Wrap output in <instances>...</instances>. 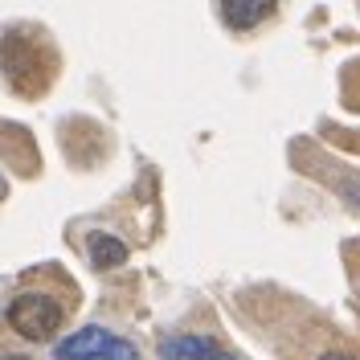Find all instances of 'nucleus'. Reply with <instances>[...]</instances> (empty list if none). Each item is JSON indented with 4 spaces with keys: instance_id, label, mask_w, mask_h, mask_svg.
I'll list each match as a JSON object with an SVG mask.
<instances>
[{
    "instance_id": "f257e3e1",
    "label": "nucleus",
    "mask_w": 360,
    "mask_h": 360,
    "mask_svg": "<svg viewBox=\"0 0 360 360\" xmlns=\"http://www.w3.org/2000/svg\"><path fill=\"white\" fill-rule=\"evenodd\" d=\"M4 315H8V328H13L17 336L33 340V344L53 340L62 332V323H66L62 303L45 291H21L17 299H8V311Z\"/></svg>"
},
{
    "instance_id": "f03ea898",
    "label": "nucleus",
    "mask_w": 360,
    "mask_h": 360,
    "mask_svg": "<svg viewBox=\"0 0 360 360\" xmlns=\"http://www.w3.org/2000/svg\"><path fill=\"white\" fill-rule=\"evenodd\" d=\"M115 340V332H107L103 323H86V328H78V332H70L53 344V356L58 360H94L107 352V344Z\"/></svg>"
},
{
    "instance_id": "7ed1b4c3",
    "label": "nucleus",
    "mask_w": 360,
    "mask_h": 360,
    "mask_svg": "<svg viewBox=\"0 0 360 360\" xmlns=\"http://www.w3.org/2000/svg\"><path fill=\"white\" fill-rule=\"evenodd\" d=\"M221 352L225 348H217L213 336H197V332L160 340V360H221Z\"/></svg>"
},
{
    "instance_id": "20e7f679",
    "label": "nucleus",
    "mask_w": 360,
    "mask_h": 360,
    "mask_svg": "<svg viewBox=\"0 0 360 360\" xmlns=\"http://www.w3.org/2000/svg\"><path fill=\"white\" fill-rule=\"evenodd\" d=\"M278 8V0H221V17L233 33H250Z\"/></svg>"
},
{
    "instance_id": "39448f33",
    "label": "nucleus",
    "mask_w": 360,
    "mask_h": 360,
    "mask_svg": "<svg viewBox=\"0 0 360 360\" xmlns=\"http://www.w3.org/2000/svg\"><path fill=\"white\" fill-rule=\"evenodd\" d=\"M86 258H90L94 270H115V266H123V262L131 258V250H127L123 238L94 229V233H86Z\"/></svg>"
},
{
    "instance_id": "423d86ee",
    "label": "nucleus",
    "mask_w": 360,
    "mask_h": 360,
    "mask_svg": "<svg viewBox=\"0 0 360 360\" xmlns=\"http://www.w3.org/2000/svg\"><path fill=\"white\" fill-rule=\"evenodd\" d=\"M336 193L344 197V205H348V209H356V213H360V172L340 176V180H336Z\"/></svg>"
},
{
    "instance_id": "0eeeda50",
    "label": "nucleus",
    "mask_w": 360,
    "mask_h": 360,
    "mask_svg": "<svg viewBox=\"0 0 360 360\" xmlns=\"http://www.w3.org/2000/svg\"><path fill=\"white\" fill-rule=\"evenodd\" d=\"M94 360H139V348H135L131 340L115 336L111 344H107V352H103V356H94Z\"/></svg>"
},
{
    "instance_id": "6e6552de",
    "label": "nucleus",
    "mask_w": 360,
    "mask_h": 360,
    "mask_svg": "<svg viewBox=\"0 0 360 360\" xmlns=\"http://www.w3.org/2000/svg\"><path fill=\"white\" fill-rule=\"evenodd\" d=\"M315 360H356V356H348V352H323V356H315Z\"/></svg>"
},
{
    "instance_id": "1a4fd4ad",
    "label": "nucleus",
    "mask_w": 360,
    "mask_h": 360,
    "mask_svg": "<svg viewBox=\"0 0 360 360\" xmlns=\"http://www.w3.org/2000/svg\"><path fill=\"white\" fill-rule=\"evenodd\" d=\"M0 360H33V356H21V352H0Z\"/></svg>"
},
{
    "instance_id": "9d476101",
    "label": "nucleus",
    "mask_w": 360,
    "mask_h": 360,
    "mask_svg": "<svg viewBox=\"0 0 360 360\" xmlns=\"http://www.w3.org/2000/svg\"><path fill=\"white\" fill-rule=\"evenodd\" d=\"M4 197H8V180L0 176V201H4Z\"/></svg>"
},
{
    "instance_id": "9b49d317",
    "label": "nucleus",
    "mask_w": 360,
    "mask_h": 360,
    "mask_svg": "<svg viewBox=\"0 0 360 360\" xmlns=\"http://www.w3.org/2000/svg\"><path fill=\"white\" fill-rule=\"evenodd\" d=\"M221 360H238V356H229V352H221Z\"/></svg>"
}]
</instances>
